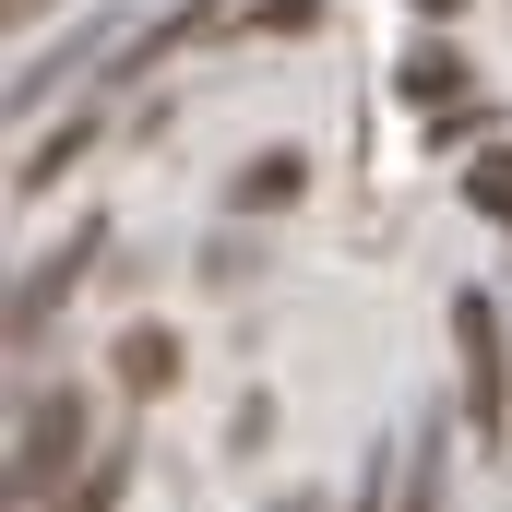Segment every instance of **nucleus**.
<instances>
[{"instance_id":"nucleus-7","label":"nucleus","mask_w":512,"mask_h":512,"mask_svg":"<svg viewBox=\"0 0 512 512\" xmlns=\"http://www.w3.org/2000/svg\"><path fill=\"white\" fill-rule=\"evenodd\" d=\"M84 143H96V108H72L60 131H36V143H24V167H12V203H36V191H48V179L84 155Z\"/></svg>"},{"instance_id":"nucleus-4","label":"nucleus","mask_w":512,"mask_h":512,"mask_svg":"<svg viewBox=\"0 0 512 512\" xmlns=\"http://www.w3.org/2000/svg\"><path fill=\"white\" fill-rule=\"evenodd\" d=\"M108 48H131V24H120V12L72 24L60 48H24V60H12V120H36V108H48L60 84H84V60H108Z\"/></svg>"},{"instance_id":"nucleus-3","label":"nucleus","mask_w":512,"mask_h":512,"mask_svg":"<svg viewBox=\"0 0 512 512\" xmlns=\"http://www.w3.org/2000/svg\"><path fill=\"white\" fill-rule=\"evenodd\" d=\"M96 251H108V227L84 215V227H72L60 251H36L24 274H12V358H36V346H48V322H60V298L84 286V262H96Z\"/></svg>"},{"instance_id":"nucleus-6","label":"nucleus","mask_w":512,"mask_h":512,"mask_svg":"<svg viewBox=\"0 0 512 512\" xmlns=\"http://www.w3.org/2000/svg\"><path fill=\"white\" fill-rule=\"evenodd\" d=\"M108 382H120L131 405H143V393H167V382H179V334H167V322H131L120 358H108Z\"/></svg>"},{"instance_id":"nucleus-14","label":"nucleus","mask_w":512,"mask_h":512,"mask_svg":"<svg viewBox=\"0 0 512 512\" xmlns=\"http://www.w3.org/2000/svg\"><path fill=\"white\" fill-rule=\"evenodd\" d=\"M405 12H429V24H453V12H465V0H405Z\"/></svg>"},{"instance_id":"nucleus-5","label":"nucleus","mask_w":512,"mask_h":512,"mask_svg":"<svg viewBox=\"0 0 512 512\" xmlns=\"http://www.w3.org/2000/svg\"><path fill=\"white\" fill-rule=\"evenodd\" d=\"M298 191H310V155H298V143H262L251 167L227 179V215H286Z\"/></svg>"},{"instance_id":"nucleus-10","label":"nucleus","mask_w":512,"mask_h":512,"mask_svg":"<svg viewBox=\"0 0 512 512\" xmlns=\"http://www.w3.org/2000/svg\"><path fill=\"white\" fill-rule=\"evenodd\" d=\"M120 489H131V441H96V465L72 477V501H60V512H120Z\"/></svg>"},{"instance_id":"nucleus-1","label":"nucleus","mask_w":512,"mask_h":512,"mask_svg":"<svg viewBox=\"0 0 512 512\" xmlns=\"http://www.w3.org/2000/svg\"><path fill=\"white\" fill-rule=\"evenodd\" d=\"M84 465H96V441H84V393H72V382H36L24 417H12V512H48V489L84 477Z\"/></svg>"},{"instance_id":"nucleus-11","label":"nucleus","mask_w":512,"mask_h":512,"mask_svg":"<svg viewBox=\"0 0 512 512\" xmlns=\"http://www.w3.org/2000/svg\"><path fill=\"white\" fill-rule=\"evenodd\" d=\"M465 203H477V215H501V227H512V155H477V167H465Z\"/></svg>"},{"instance_id":"nucleus-9","label":"nucleus","mask_w":512,"mask_h":512,"mask_svg":"<svg viewBox=\"0 0 512 512\" xmlns=\"http://www.w3.org/2000/svg\"><path fill=\"white\" fill-rule=\"evenodd\" d=\"M441 453H453V441H441V405H429V429L405 441V489H393V512H441Z\"/></svg>"},{"instance_id":"nucleus-15","label":"nucleus","mask_w":512,"mask_h":512,"mask_svg":"<svg viewBox=\"0 0 512 512\" xmlns=\"http://www.w3.org/2000/svg\"><path fill=\"white\" fill-rule=\"evenodd\" d=\"M286 512H322V489H298V501H286Z\"/></svg>"},{"instance_id":"nucleus-2","label":"nucleus","mask_w":512,"mask_h":512,"mask_svg":"<svg viewBox=\"0 0 512 512\" xmlns=\"http://www.w3.org/2000/svg\"><path fill=\"white\" fill-rule=\"evenodd\" d=\"M453 358H465V417L501 441L512 429V334H501V310H489L477 286L453 298Z\"/></svg>"},{"instance_id":"nucleus-8","label":"nucleus","mask_w":512,"mask_h":512,"mask_svg":"<svg viewBox=\"0 0 512 512\" xmlns=\"http://www.w3.org/2000/svg\"><path fill=\"white\" fill-rule=\"evenodd\" d=\"M465 72H477V60H465V48H441V36H417V48H405V72H393V84H405V96H417V108H453V96H465Z\"/></svg>"},{"instance_id":"nucleus-12","label":"nucleus","mask_w":512,"mask_h":512,"mask_svg":"<svg viewBox=\"0 0 512 512\" xmlns=\"http://www.w3.org/2000/svg\"><path fill=\"white\" fill-rule=\"evenodd\" d=\"M251 24H262V36H310V24H322V0H262Z\"/></svg>"},{"instance_id":"nucleus-13","label":"nucleus","mask_w":512,"mask_h":512,"mask_svg":"<svg viewBox=\"0 0 512 512\" xmlns=\"http://www.w3.org/2000/svg\"><path fill=\"white\" fill-rule=\"evenodd\" d=\"M0 12H12V36H36V24H48V0H0Z\"/></svg>"}]
</instances>
